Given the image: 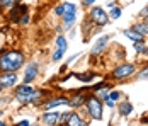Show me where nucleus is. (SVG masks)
Listing matches in <instances>:
<instances>
[{
    "label": "nucleus",
    "mask_w": 148,
    "mask_h": 126,
    "mask_svg": "<svg viewBox=\"0 0 148 126\" xmlns=\"http://www.w3.org/2000/svg\"><path fill=\"white\" fill-rule=\"evenodd\" d=\"M24 65V55L17 50L5 51L0 56V72H15Z\"/></svg>",
    "instance_id": "1"
},
{
    "label": "nucleus",
    "mask_w": 148,
    "mask_h": 126,
    "mask_svg": "<svg viewBox=\"0 0 148 126\" xmlns=\"http://www.w3.org/2000/svg\"><path fill=\"white\" fill-rule=\"evenodd\" d=\"M38 96H39V92L29 87V84H22L15 89V99L21 104H31L38 99Z\"/></svg>",
    "instance_id": "2"
},
{
    "label": "nucleus",
    "mask_w": 148,
    "mask_h": 126,
    "mask_svg": "<svg viewBox=\"0 0 148 126\" xmlns=\"http://www.w3.org/2000/svg\"><path fill=\"white\" fill-rule=\"evenodd\" d=\"M85 106H87V111L92 119H95V121L102 119V102L99 97H89L85 101Z\"/></svg>",
    "instance_id": "3"
},
{
    "label": "nucleus",
    "mask_w": 148,
    "mask_h": 126,
    "mask_svg": "<svg viewBox=\"0 0 148 126\" xmlns=\"http://www.w3.org/2000/svg\"><path fill=\"white\" fill-rule=\"evenodd\" d=\"M134 70H136V67H134L133 63H121L118 65L112 73H111V77L114 78V80H121V78H128L130 75H133Z\"/></svg>",
    "instance_id": "4"
},
{
    "label": "nucleus",
    "mask_w": 148,
    "mask_h": 126,
    "mask_svg": "<svg viewBox=\"0 0 148 126\" xmlns=\"http://www.w3.org/2000/svg\"><path fill=\"white\" fill-rule=\"evenodd\" d=\"M90 19H92L94 24L102 28V26H106L109 22V14L104 10L102 7H92L90 9Z\"/></svg>",
    "instance_id": "5"
},
{
    "label": "nucleus",
    "mask_w": 148,
    "mask_h": 126,
    "mask_svg": "<svg viewBox=\"0 0 148 126\" xmlns=\"http://www.w3.org/2000/svg\"><path fill=\"white\" fill-rule=\"evenodd\" d=\"M17 84L15 72H2L0 73V85L2 87H14Z\"/></svg>",
    "instance_id": "6"
},
{
    "label": "nucleus",
    "mask_w": 148,
    "mask_h": 126,
    "mask_svg": "<svg viewBox=\"0 0 148 126\" xmlns=\"http://www.w3.org/2000/svg\"><path fill=\"white\" fill-rule=\"evenodd\" d=\"M38 72H39V67H38V63H31L27 65V68H26V73H24V84H31L36 77H38Z\"/></svg>",
    "instance_id": "7"
},
{
    "label": "nucleus",
    "mask_w": 148,
    "mask_h": 126,
    "mask_svg": "<svg viewBox=\"0 0 148 126\" xmlns=\"http://www.w3.org/2000/svg\"><path fill=\"white\" fill-rule=\"evenodd\" d=\"M109 39H111V36H102V38H99L95 44H94V48H92V55H101L104 50H106V46L109 44Z\"/></svg>",
    "instance_id": "8"
},
{
    "label": "nucleus",
    "mask_w": 148,
    "mask_h": 126,
    "mask_svg": "<svg viewBox=\"0 0 148 126\" xmlns=\"http://www.w3.org/2000/svg\"><path fill=\"white\" fill-rule=\"evenodd\" d=\"M68 101L70 99H66V97H55V99H51V101H48L43 107H45V111H51L56 106H68Z\"/></svg>",
    "instance_id": "9"
},
{
    "label": "nucleus",
    "mask_w": 148,
    "mask_h": 126,
    "mask_svg": "<svg viewBox=\"0 0 148 126\" xmlns=\"http://www.w3.org/2000/svg\"><path fill=\"white\" fill-rule=\"evenodd\" d=\"M41 121H43V125H48V126L58 125L60 114H58V112H49V111H46L45 114L41 116Z\"/></svg>",
    "instance_id": "10"
},
{
    "label": "nucleus",
    "mask_w": 148,
    "mask_h": 126,
    "mask_svg": "<svg viewBox=\"0 0 148 126\" xmlns=\"http://www.w3.org/2000/svg\"><path fill=\"white\" fill-rule=\"evenodd\" d=\"M124 38H130L131 41H145V36L141 34V32H138L136 29L130 28V29H124Z\"/></svg>",
    "instance_id": "11"
},
{
    "label": "nucleus",
    "mask_w": 148,
    "mask_h": 126,
    "mask_svg": "<svg viewBox=\"0 0 148 126\" xmlns=\"http://www.w3.org/2000/svg\"><path fill=\"white\" fill-rule=\"evenodd\" d=\"M75 17H77V12H65L61 15V21H63V28L70 29L75 24Z\"/></svg>",
    "instance_id": "12"
},
{
    "label": "nucleus",
    "mask_w": 148,
    "mask_h": 126,
    "mask_svg": "<svg viewBox=\"0 0 148 126\" xmlns=\"http://www.w3.org/2000/svg\"><path fill=\"white\" fill-rule=\"evenodd\" d=\"M66 125L68 126H84L85 121H84L77 112H70V114H68V119H66Z\"/></svg>",
    "instance_id": "13"
},
{
    "label": "nucleus",
    "mask_w": 148,
    "mask_h": 126,
    "mask_svg": "<svg viewBox=\"0 0 148 126\" xmlns=\"http://www.w3.org/2000/svg\"><path fill=\"white\" fill-rule=\"evenodd\" d=\"M85 101H87V97H85L82 92H78V94H75L73 99L68 101V106H70V107H80L82 104H85Z\"/></svg>",
    "instance_id": "14"
},
{
    "label": "nucleus",
    "mask_w": 148,
    "mask_h": 126,
    "mask_svg": "<svg viewBox=\"0 0 148 126\" xmlns=\"http://www.w3.org/2000/svg\"><path fill=\"white\" fill-rule=\"evenodd\" d=\"M131 112H133V104L131 102H123L119 106V114L121 116H130Z\"/></svg>",
    "instance_id": "15"
},
{
    "label": "nucleus",
    "mask_w": 148,
    "mask_h": 126,
    "mask_svg": "<svg viewBox=\"0 0 148 126\" xmlns=\"http://www.w3.org/2000/svg\"><path fill=\"white\" fill-rule=\"evenodd\" d=\"M133 29H136L138 32H141L143 36H148V21H143V22H136L133 26Z\"/></svg>",
    "instance_id": "16"
},
{
    "label": "nucleus",
    "mask_w": 148,
    "mask_h": 126,
    "mask_svg": "<svg viewBox=\"0 0 148 126\" xmlns=\"http://www.w3.org/2000/svg\"><path fill=\"white\" fill-rule=\"evenodd\" d=\"M56 48H58V50H61L63 53L68 50V43H66V39H65L63 36H58V38H56Z\"/></svg>",
    "instance_id": "17"
},
{
    "label": "nucleus",
    "mask_w": 148,
    "mask_h": 126,
    "mask_svg": "<svg viewBox=\"0 0 148 126\" xmlns=\"http://www.w3.org/2000/svg\"><path fill=\"white\" fill-rule=\"evenodd\" d=\"M121 14H123V9H121V7H116V5L109 10V17H111V19H114V21H116V19H119V17H121Z\"/></svg>",
    "instance_id": "18"
},
{
    "label": "nucleus",
    "mask_w": 148,
    "mask_h": 126,
    "mask_svg": "<svg viewBox=\"0 0 148 126\" xmlns=\"http://www.w3.org/2000/svg\"><path fill=\"white\" fill-rule=\"evenodd\" d=\"M77 78L82 82H90L92 78H95V75L94 73H80V75H77Z\"/></svg>",
    "instance_id": "19"
},
{
    "label": "nucleus",
    "mask_w": 148,
    "mask_h": 126,
    "mask_svg": "<svg viewBox=\"0 0 148 126\" xmlns=\"http://www.w3.org/2000/svg\"><path fill=\"white\" fill-rule=\"evenodd\" d=\"M133 48L136 53H143L145 50V41H133Z\"/></svg>",
    "instance_id": "20"
},
{
    "label": "nucleus",
    "mask_w": 148,
    "mask_h": 126,
    "mask_svg": "<svg viewBox=\"0 0 148 126\" xmlns=\"http://www.w3.org/2000/svg\"><path fill=\"white\" fill-rule=\"evenodd\" d=\"M63 9H65V12H77V5H75V3H68V2L63 3ZM65 12H63V14H65Z\"/></svg>",
    "instance_id": "21"
},
{
    "label": "nucleus",
    "mask_w": 148,
    "mask_h": 126,
    "mask_svg": "<svg viewBox=\"0 0 148 126\" xmlns=\"http://www.w3.org/2000/svg\"><path fill=\"white\" fill-rule=\"evenodd\" d=\"M29 15H27V12H26V14H22L21 15V17H19V21H17V22H19V24H22V26H27V24H29Z\"/></svg>",
    "instance_id": "22"
},
{
    "label": "nucleus",
    "mask_w": 148,
    "mask_h": 126,
    "mask_svg": "<svg viewBox=\"0 0 148 126\" xmlns=\"http://www.w3.org/2000/svg\"><path fill=\"white\" fill-rule=\"evenodd\" d=\"M138 78H140V80H148V65L138 73Z\"/></svg>",
    "instance_id": "23"
},
{
    "label": "nucleus",
    "mask_w": 148,
    "mask_h": 126,
    "mask_svg": "<svg viewBox=\"0 0 148 126\" xmlns=\"http://www.w3.org/2000/svg\"><path fill=\"white\" fill-rule=\"evenodd\" d=\"M15 2L19 0H0V7H12Z\"/></svg>",
    "instance_id": "24"
},
{
    "label": "nucleus",
    "mask_w": 148,
    "mask_h": 126,
    "mask_svg": "<svg viewBox=\"0 0 148 126\" xmlns=\"http://www.w3.org/2000/svg\"><path fill=\"white\" fill-rule=\"evenodd\" d=\"M99 97H102L104 101L109 97V90H106V87L104 89H99Z\"/></svg>",
    "instance_id": "25"
},
{
    "label": "nucleus",
    "mask_w": 148,
    "mask_h": 126,
    "mask_svg": "<svg viewBox=\"0 0 148 126\" xmlns=\"http://www.w3.org/2000/svg\"><path fill=\"white\" fill-rule=\"evenodd\" d=\"M119 97H121V94H119V92H116V90H112V92H109V99H112L114 102H116V101H118Z\"/></svg>",
    "instance_id": "26"
},
{
    "label": "nucleus",
    "mask_w": 148,
    "mask_h": 126,
    "mask_svg": "<svg viewBox=\"0 0 148 126\" xmlns=\"http://www.w3.org/2000/svg\"><path fill=\"white\" fill-rule=\"evenodd\" d=\"M63 12H65V9H63V3H61V5H58V7H55V14L58 15V17H61V15H63Z\"/></svg>",
    "instance_id": "27"
},
{
    "label": "nucleus",
    "mask_w": 148,
    "mask_h": 126,
    "mask_svg": "<svg viewBox=\"0 0 148 126\" xmlns=\"http://www.w3.org/2000/svg\"><path fill=\"white\" fill-rule=\"evenodd\" d=\"M104 87H109V84L107 82H101V84L94 85V90H99V89H104Z\"/></svg>",
    "instance_id": "28"
},
{
    "label": "nucleus",
    "mask_w": 148,
    "mask_h": 126,
    "mask_svg": "<svg viewBox=\"0 0 148 126\" xmlns=\"http://www.w3.org/2000/svg\"><path fill=\"white\" fill-rule=\"evenodd\" d=\"M106 106H107V107H109V109H111V107H114V106H116V104H114V101H112V99H106Z\"/></svg>",
    "instance_id": "29"
},
{
    "label": "nucleus",
    "mask_w": 148,
    "mask_h": 126,
    "mask_svg": "<svg viewBox=\"0 0 148 126\" xmlns=\"http://www.w3.org/2000/svg\"><path fill=\"white\" fill-rule=\"evenodd\" d=\"M66 119H68V112H65V114H60V121H61V123H66Z\"/></svg>",
    "instance_id": "30"
},
{
    "label": "nucleus",
    "mask_w": 148,
    "mask_h": 126,
    "mask_svg": "<svg viewBox=\"0 0 148 126\" xmlns=\"http://www.w3.org/2000/svg\"><path fill=\"white\" fill-rule=\"evenodd\" d=\"M92 3H95V0H82V5H85V7H89Z\"/></svg>",
    "instance_id": "31"
},
{
    "label": "nucleus",
    "mask_w": 148,
    "mask_h": 126,
    "mask_svg": "<svg viewBox=\"0 0 148 126\" xmlns=\"http://www.w3.org/2000/svg\"><path fill=\"white\" fill-rule=\"evenodd\" d=\"M140 15H141V17H145V19H147V17H148V7H145V9H143V10H141V12H140Z\"/></svg>",
    "instance_id": "32"
},
{
    "label": "nucleus",
    "mask_w": 148,
    "mask_h": 126,
    "mask_svg": "<svg viewBox=\"0 0 148 126\" xmlns=\"http://www.w3.org/2000/svg\"><path fill=\"white\" fill-rule=\"evenodd\" d=\"M31 123L29 121H26V119H24V121H19V123H17V126H29Z\"/></svg>",
    "instance_id": "33"
},
{
    "label": "nucleus",
    "mask_w": 148,
    "mask_h": 126,
    "mask_svg": "<svg viewBox=\"0 0 148 126\" xmlns=\"http://www.w3.org/2000/svg\"><path fill=\"white\" fill-rule=\"evenodd\" d=\"M116 5V2H107V9H112Z\"/></svg>",
    "instance_id": "34"
},
{
    "label": "nucleus",
    "mask_w": 148,
    "mask_h": 126,
    "mask_svg": "<svg viewBox=\"0 0 148 126\" xmlns=\"http://www.w3.org/2000/svg\"><path fill=\"white\" fill-rule=\"evenodd\" d=\"M143 53L148 56V44H145V50H143Z\"/></svg>",
    "instance_id": "35"
},
{
    "label": "nucleus",
    "mask_w": 148,
    "mask_h": 126,
    "mask_svg": "<svg viewBox=\"0 0 148 126\" xmlns=\"http://www.w3.org/2000/svg\"><path fill=\"white\" fill-rule=\"evenodd\" d=\"M141 123H143V125H148V118H143V119H141Z\"/></svg>",
    "instance_id": "36"
},
{
    "label": "nucleus",
    "mask_w": 148,
    "mask_h": 126,
    "mask_svg": "<svg viewBox=\"0 0 148 126\" xmlns=\"http://www.w3.org/2000/svg\"><path fill=\"white\" fill-rule=\"evenodd\" d=\"M3 125H5V123H3V121H0V126H3Z\"/></svg>",
    "instance_id": "37"
},
{
    "label": "nucleus",
    "mask_w": 148,
    "mask_h": 126,
    "mask_svg": "<svg viewBox=\"0 0 148 126\" xmlns=\"http://www.w3.org/2000/svg\"><path fill=\"white\" fill-rule=\"evenodd\" d=\"M2 89H3V87H2V85H0V92H2Z\"/></svg>",
    "instance_id": "38"
},
{
    "label": "nucleus",
    "mask_w": 148,
    "mask_h": 126,
    "mask_svg": "<svg viewBox=\"0 0 148 126\" xmlns=\"http://www.w3.org/2000/svg\"><path fill=\"white\" fill-rule=\"evenodd\" d=\"M0 116H2V111H0Z\"/></svg>",
    "instance_id": "39"
},
{
    "label": "nucleus",
    "mask_w": 148,
    "mask_h": 126,
    "mask_svg": "<svg viewBox=\"0 0 148 126\" xmlns=\"http://www.w3.org/2000/svg\"><path fill=\"white\" fill-rule=\"evenodd\" d=\"M145 21H148V17H147V19H145Z\"/></svg>",
    "instance_id": "40"
}]
</instances>
